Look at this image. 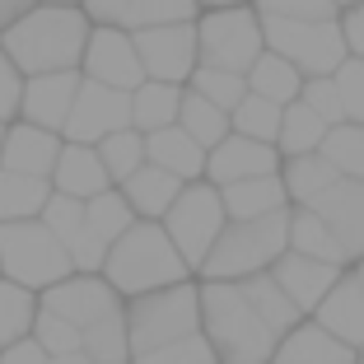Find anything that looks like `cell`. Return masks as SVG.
Instances as JSON below:
<instances>
[{
	"label": "cell",
	"mask_w": 364,
	"mask_h": 364,
	"mask_svg": "<svg viewBox=\"0 0 364 364\" xmlns=\"http://www.w3.org/2000/svg\"><path fill=\"white\" fill-rule=\"evenodd\" d=\"M309 313L289 299L271 271L243 280H201V332L220 350V364H271L285 332Z\"/></svg>",
	"instance_id": "1"
},
{
	"label": "cell",
	"mask_w": 364,
	"mask_h": 364,
	"mask_svg": "<svg viewBox=\"0 0 364 364\" xmlns=\"http://www.w3.org/2000/svg\"><path fill=\"white\" fill-rule=\"evenodd\" d=\"M89 14L75 5H33L23 19H14L0 33L5 52L19 61L23 75H47V70H80L89 47Z\"/></svg>",
	"instance_id": "2"
},
{
	"label": "cell",
	"mask_w": 364,
	"mask_h": 364,
	"mask_svg": "<svg viewBox=\"0 0 364 364\" xmlns=\"http://www.w3.org/2000/svg\"><path fill=\"white\" fill-rule=\"evenodd\" d=\"M103 276L122 289V294H150V289H164V285H178V280L192 276L187 257L178 252L173 234L164 229V220H136L127 234L112 243L103 262Z\"/></svg>",
	"instance_id": "3"
},
{
	"label": "cell",
	"mask_w": 364,
	"mask_h": 364,
	"mask_svg": "<svg viewBox=\"0 0 364 364\" xmlns=\"http://www.w3.org/2000/svg\"><path fill=\"white\" fill-rule=\"evenodd\" d=\"M285 247H289V205L276 215H257V220H229L201 267V280H243L257 271H271Z\"/></svg>",
	"instance_id": "4"
},
{
	"label": "cell",
	"mask_w": 364,
	"mask_h": 364,
	"mask_svg": "<svg viewBox=\"0 0 364 364\" xmlns=\"http://www.w3.org/2000/svg\"><path fill=\"white\" fill-rule=\"evenodd\" d=\"M0 271L28 289H47L75 271L70 247L47 229V220H5L0 225Z\"/></svg>",
	"instance_id": "5"
},
{
	"label": "cell",
	"mask_w": 364,
	"mask_h": 364,
	"mask_svg": "<svg viewBox=\"0 0 364 364\" xmlns=\"http://www.w3.org/2000/svg\"><path fill=\"white\" fill-rule=\"evenodd\" d=\"M131 322V350H154L164 341H178V336L201 332V285L192 280H178V285L150 289V294H136L127 309Z\"/></svg>",
	"instance_id": "6"
},
{
	"label": "cell",
	"mask_w": 364,
	"mask_h": 364,
	"mask_svg": "<svg viewBox=\"0 0 364 364\" xmlns=\"http://www.w3.org/2000/svg\"><path fill=\"white\" fill-rule=\"evenodd\" d=\"M229 225V210H225V192L215 187L210 178H196L182 187V196L173 201V210L164 215V229L173 234L178 252L187 257V267L201 271L205 257H210V247L220 243Z\"/></svg>",
	"instance_id": "7"
},
{
	"label": "cell",
	"mask_w": 364,
	"mask_h": 364,
	"mask_svg": "<svg viewBox=\"0 0 364 364\" xmlns=\"http://www.w3.org/2000/svg\"><path fill=\"white\" fill-rule=\"evenodd\" d=\"M262 28H267L271 52L289 56L304 75H336V65L350 56L341 19H280V14H262Z\"/></svg>",
	"instance_id": "8"
},
{
	"label": "cell",
	"mask_w": 364,
	"mask_h": 364,
	"mask_svg": "<svg viewBox=\"0 0 364 364\" xmlns=\"http://www.w3.org/2000/svg\"><path fill=\"white\" fill-rule=\"evenodd\" d=\"M196 38H201V65H225V70H243V75L267 52L262 14L247 5H215L196 23Z\"/></svg>",
	"instance_id": "9"
},
{
	"label": "cell",
	"mask_w": 364,
	"mask_h": 364,
	"mask_svg": "<svg viewBox=\"0 0 364 364\" xmlns=\"http://www.w3.org/2000/svg\"><path fill=\"white\" fill-rule=\"evenodd\" d=\"M136 220H140V215L131 210L127 192H112V187H107V192L89 196V201H85V229H80L75 243H70L75 271H103L112 243H117Z\"/></svg>",
	"instance_id": "10"
},
{
	"label": "cell",
	"mask_w": 364,
	"mask_h": 364,
	"mask_svg": "<svg viewBox=\"0 0 364 364\" xmlns=\"http://www.w3.org/2000/svg\"><path fill=\"white\" fill-rule=\"evenodd\" d=\"M136 47H140V61H145V75H150V80L182 85V80H192V70L201 65V38H196V19L136 28Z\"/></svg>",
	"instance_id": "11"
},
{
	"label": "cell",
	"mask_w": 364,
	"mask_h": 364,
	"mask_svg": "<svg viewBox=\"0 0 364 364\" xmlns=\"http://www.w3.org/2000/svg\"><path fill=\"white\" fill-rule=\"evenodd\" d=\"M122 127H136L131 122V89L103 85V80H89L80 85L75 107H70V122H65V140H85V145H98L103 136Z\"/></svg>",
	"instance_id": "12"
},
{
	"label": "cell",
	"mask_w": 364,
	"mask_h": 364,
	"mask_svg": "<svg viewBox=\"0 0 364 364\" xmlns=\"http://www.w3.org/2000/svg\"><path fill=\"white\" fill-rule=\"evenodd\" d=\"M43 309L61 313V318H70L85 332V327H94L98 318H112V313H122V289L112 285V280H98L94 271H70L65 280H56V285L43 289Z\"/></svg>",
	"instance_id": "13"
},
{
	"label": "cell",
	"mask_w": 364,
	"mask_h": 364,
	"mask_svg": "<svg viewBox=\"0 0 364 364\" xmlns=\"http://www.w3.org/2000/svg\"><path fill=\"white\" fill-rule=\"evenodd\" d=\"M85 75L103 80V85H117V89H140L150 75H145V61H140L136 33L122 28V23L94 28L85 47Z\"/></svg>",
	"instance_id": "14"
},
{
	"label": "cell",
	"mask_w": 364,
	"mask_h": 364,
	"mask_svg": "<svg viewBox=\"0 0 364 364\" xmlns=\"http://www.w3.org/2000/svg\"><path fill=\"white\" fill-rule=\"evenodd\" d=\"M280 164H285L280 145L252 140V136H243V131H229V136L210 150V159H205V178H210L215 187H229V182H238V178L280 173Z\"/></svg>",
	"instance_id": "15"
},
{
	"label": "cell",
	"mask_w": 364,
	"mask_h": 364,
	"mask_svg": "<svg viewBox=\"0 0 364 364\" xmlns=\"http://www.w3.org/2000/svg\"><path fill=\"white\" fill-rule=\"evenodd\" d=\"M346 271H350V267H336V262L309 257V252H299V247H285V252L276 257V267H271V276L280 280V289H285L304 313H313L322 299H327V289H332Z\"/></svg>",
	"instance_id": "16"
},
{
	"label": "cell",
	"mask_w": 364,
	"mask_h": 364,
	"mask_svg": "<svg viewBox=\"0 0 364 364\" xmlns=\"http://www.w3.org/2000/svg\"><path fill=\"white\" fill-rule=\"evenodd\" d=\"M313 210L332 225V234L341 238L350 267L364 257V182L360 178H336L322 196H313Z\"/></svg>",
	"instance_id": "17"
},
{
	"label": "cell",
	"mask_w": 364,
	"mask_h": 364,
	"mask_svg": "<svg viewBox=\"0 0 364 364\" xmlns=\"http://www.w3.org/2000/svg\"><path fill=\"white\" fill-rule=\"evenodd\" d=\"M80 85H85V80H80V70H47V75H28L19 112L28 122H38V127H47V131H65Z\"/></svg>",
	"instance_id": "18"
},
{
	"label": "cell",
	"mask_w": 364,
	"mask_h": 364,
	"mask_svg": "<svg viewBox=\"0 0 364 364\" xmlns=\"http://www.w3.org/2000/svg\"><path fill=\"white\" fill-rule=\"evenodd\" d=\"M61 131H47L38 122L23 117L19 127L5 131V150H0V168L14 173H33V178H52L56 159H61Z\"/></svg>",
	"instance_id": "19"
},
{
	"label": "cell",
	"mask_w": 364,
	"mask_h": 364,
	"mask_svg": "<svg viewBox=\"0 0 364 364\" xmlns=\"http://www.w3.org/2000/svg\"><path fill=\"white\" fill-rule=\"evenodd\" d=\"M271 364H360V350L332 336L318 318H304L294 332H285Z\"/></svg>",
	"instance_id": "20"
},
{
	"label": "cell",
	"mask_w": 364,
	"mask_h": 364,
	"mask_svg": "<svg viewBox=\"0 0 364 364\" xmlns=\"http://www.w3.org/2000/svg\"><path fill=\"white\" fill-rule=\"evenodd\" d=\"M309 318H318L332 336H341L346 346H355V350H360V346H364V285H360V276H355V271H346V276L327 289V299H322Z\"/></svg>",
	"instance_id": "21"
},
{
	"label": "cell",
	"mask_w": 364,
	"mask_h": 364,
	"mask_svg": "<svg viewBox=\"0 0 364 364\" xmlns=\"http://www.w3.org/2000/svg\"><path fill=\"white\" fill-rule=\"evenodd\" d=\"M52 187H56V192L80 196V201L107 192V187H112V173H107L98 145H85V140L61 145V159H56V168H52Z\"/></svg>",
	"instance_id": "22"
},
{
	"label": "cell",
	"mask_w": 364,
	"mask_h": 364,
	"mask_svg": "<svg viewBox=\"0 0 364 364\" xmlns=\"http://www.w3.org/2000/svg\"><path fill=\"white\" fill-rule=\"evenodd\" d=\"M145 150H150V164L178 173L182 182L205 178V159H210V150H205V145H201V140H196L187 127H182V122L159 127V131H145Z\"/></svg>",
	"instance_id": "23"
},
{
	"label": "cell",
	"mask_w": 364,
	"mask_h": 364,
	"mask_svg": "<svg viewBox=\"0 0 364 364\" xmlns=\"http://www.w3.org/2000/svg\"><path fill=\"white\" fill-rule=\"evenodd\" d=\"M225 192V210L229 220H257V215H276L289 205V187L280 173H257V178H238Z\"/></svg>",
	"instance_id": "24"
},
{
	"label": "cell",
	"mask_w": 364,
	"mask_h": 364,
	"mask_svg": "<svg viewBox=\"0 0 364 364\" xmlns=\"http://www.w3.org/2000/svg\"><path fill=\"white\" fill-rule=\"evenodd\" d=\"M182 187H187V182H182L178 173L159 168V164H145V168H136L122 182V192H127L131 210H136L140 220H164V215L173 210V201L182 196Z\"/></svg>",
	"instance_id": "25"
},
{
	"label": "cell",
	"mask_w": 364,
	"mask_h": 364,
	"mask_svg": "<svg viewBox=\"0 0 364 364\" xmlns=\"http://www.w3.org/2000/svg\"><path fill=\"white\" fill-rule=\"evenodd\" d=\"M289 247H299V252L322 257V262H336V267H350L341 238L332 234V225L313 205H289Z\"/></svg>",
	"instance_id": "26"
},
{
	"label": "cell",
	"mask_w": 364,
	"mask_h": 364,
	"mask_svg": "<svg viewBox=\"0 0 364 364\" xmlns=\"http://www.w3.org/2000/svg\"><path fill=\"white\" fill-rule=\"evenodd\" d=\"M280 178H285V187H289V205H309L313 196H322L341 178V168L322 150H313V154H289V159L280 164Z\"/></svg>",
	"instance_id": "27"
},
{
	"label": "cell",
	"mask_w": 364,
	"mask_h": 364,
	"mask_svg": "<svg viewBox=\"0 0 364 364\" xmlns=\"http://www.w3.org/2000/svg\"><path fill=\"white\" fill-rule=\"evenodd\" d=\"M304 70L289 56H280V52H262L257 61H252V70H247V89L252 94H267V98H276V103H294V98L304 94Z\"/></svg>",
	"instance_id": "28"
},
{
	"label": "cell",
	"mask_w": 364,
	"mask_h": 364,
	"mask_svg": "<svg viewBox=\"0 0 364 364\" xmlns=\"http://www.w3.org/2000/svg\"><path fill=\"white\" fill-rule=\"evenodd\" d=\"M47 201H52L47 178L0 168V225H5V220H38Z\"/></svg>",
	"instance_id": "29"
},
{
	"label": "cell",
	"mask_w": 364,
	"mask_h": 364,
	"mask_svg": "<svg viewBox=\"0 0 364 364\" xmlns=\"http://www.w3.org/2000/svg\"><path fill=\"white\" fill-rule=\"evenodd\" d=\"M178 112H182V89L168 85V80H145L140 89H131V122L140 131L173 127Z\"/></svg>",
	"instance_id": "30"
},
{
	"label": "cell",
	"mask_w": 364,
	"mask_h": 364,
	"mask_svg": "<svg viewBox=\"0 0 364 364\" xmlns=\"http://www.w3.org/2000/svg\"><path fill=\"white\" fill-rule=\"evenodd\" d=\"M327 131H332V122L322 117V112H313L304 98H294V103H285V122H280V154H313L322 150V140H327Z\"/></svg>",
	"instance_id": "31"
},
{
	"label": "cell",
	"mask_w": 364,
	"mask_h": 364,
	"mask_svg": "<svg viewBox=\"0 0 364 364\" xmlns=\"http://www.w3.org/2000/svg\"><path fill=\"white\" fill-rule=\"evenodd\" d=\"M178 122L192 131L196 140H201L205 150H215V145H220V140L234 131V112H229V107H220V103H210V98L196 94V89H187V94H182Z\"/></svg>",
	"instance_id": "32"
},
{
	"label": "cell",
	"mask_w": 364,
	"mask_h": 364,
	"mask_svg": "<svg viewBox=\"0 0 364 364\" xmlns=\"http://www.w3.org/2000/svg\"><path fill=\"white\" fill-rule=\"evenodd\" d=\"M33 322H38V304H33V289L19 280H0V350L23 336H33Z\"/></svg>",
	"instance_id": "33"
},
{
	"label": "cell",
	"mask_w": 364,
	"mask_h": 364,
	"mask_svg": "<svg viewBox=\"0 0 364 364\" xmlns=\"http://www.w3.org/2000/svg\"><path fill=\"white\" fill-rule=\"evenodd\" d=\"M85 350L94 355L98 364H131V360H136V350H131L127 309L112 313V318H98L94 327H85Z\"/></svg>",
	"instance_id": "34"
},
{
	"label": "cell",
	"mask_w": 364,
	"mask_h": 364,
	"mask_svg": "<svg viewBox=\"0 0 364 364\" xmlns=\"http://www.w3.org/2000/svg\"><path fill=\"white\" fill-rule=\"evenodd\" d=\"M98 154H103V164H107V173H112V182H117V187L136 168H145V164H150L145 131H140V127H122V131H112V136H103V140H98Z\"/></svg>",
	"instance_id": "35"
},
{
	"label": "cell",
	"mask_w": 364,
	"mask_h": 364,
	"mask_svg": "<svg viewBox=\"0 0 364 364\" xmlns=\"http://www.w3.org/2000/svg\"><path fill=\"white\" fill-rule=\"evenodd\" d=\"M280 122H285V103H276V98H267V94H252V89H247V98L234 107V131H243V136H252V140H271V145H276Z\"/></svg>",
	"instance_id": "36"
},
{
	"label": "cell",
	"mask_w": 364,
	"mask_h": 364,
	"mask_svg": "<svg viewBox=\"0 0 364 364\" xmlns=\"http://www.w3.org/2000/svg\"><path fill=\"white\" fill-rule=\"evenodd\" d=\"M322 154L341 168V178L364 182V122H336L322 140Z\"/></svg>",
	"instance_id": "37"
},
{
	"label": "cell",
	"mask_w": 364,
	"mask_h": 364,
	"mask_svg": "<svg viewBox=\"0 0 364 364\" xmlns=\"http://www.w3.org/2000/svg\"><path fill=\"white\" fill-rule=\"evenodd\" d=\"M131 364H220V350L210 346L205 332H192V336H178V341L154 346V350H140Z\"/></svg>",
	"instance_id": "38"
},
{
	"label": "cell",
	"mask_w": 364,
	"mask_h": 364,
	"mask_svg": "<svg viewBox=\"0 0 364 364\" xmlns=\"http://www.w3.org/2000/svg\"><path fill=\"white\" fill-rule=\"evenodd\" d=\"M192 89L205 94L210 103H220V107L234 112V107L247 98V75L243 70H225V65H196L192 70Z\"/></svg>",
	"instance_id": "39"
},
{
	"label": "cell",
	"mask_w": 364,
	"mask_h": 364,
	"mask_svg": "<svg viewBox=\"0 0 364 364\" xmlns=\"http://www.w3.org/2000/svg\"><path fill=\"white\" fill-rule=\"evenodd\" d=\"M196 5L201 0H136L127 14V28H154V23H187L196 19Z\"/></svg>",
	"instance_id": "40"
},
{
	"label": "cell",
	"mask_w": 364,
	"mask_h": 364,
	"mask_svg": "<svg viewBox=\"0 0 364 364\" xmlns=\"http://www.w3.org/2000/svg\"><path fill=\"white\" fill-rule=\"evenodd\" d=\"M33 336L47 346L52 355H65V350H85V332H80L70 318H61V313L43 309L38 304V322H33Z\"/></svg>",
	"instance_id": "41"
},
{
	"label": "cell",
	"mask_w": 364,
	"mask_h": 364,
	"mask_svg": "<svg viewBox=\"0 0 364 364\" xmlns=\"http://www.w3.org/2000/svg\"><path fill=\"white\" fill-rule=\"evenodd\" d=\"M43 220H47V229L70 247V243H75V234L85 229V201L70 196V192H52V201L43 205Z\"/></svg>",
	"instance_id": "42"
},
{
	"label": "cell",
	"mask_w": 364,
	"mask_h": 364,
	"mask_svg": "<svg viewBox=\"0 0 364 364\" xmlns=\"http://www.w3.org/2000/svg\"><path fill=\"white\" fill-rule=\"evenodd\" d=\"M299 98L313 107V112H322L332 127H336V122H346V103H341V89H336V75H309Z\"/></svg>",
	"instance_id": "43"
},
{
	"label": "cell",
	"mask_w": 364,
	"mask_h": 364,
	"mask_svg": "<svg viewBox=\"0 0 364 364\" xmlns=\"http://www.w3.org/2000/svg\"><path fill=\"white\" fill-rule=\"evenodd\" d=\"M336 89L346 103V122H364V56H346L336 65Z\"/></svg>",
	"instance_id": "44"
},
{
	"label": "cell",
	"mask_w": 364,
	"mask_h": 364,
	"mask_svg": "<svg viewBox=\"0 0 364 364\" xmlns=\"http://www.w3.org/2000/svg\"><path fill=\"white\" fill-rule=\"evenodd\" d=\"M257 14H280V19H341L336 0H252Z\"/></svg>",
	"instance_id": "45"
},
{
	"label": "cell",
	"mask_w": 364,
	"mask_h": 364,
	"mask_svg": "<svg viewBox=\"0 0 364 364\" xmlns=\"http://www.w3.org/2000/svg\"><path fill=\"white\" fill-rule=\"evenodd\" d=\"M23 70H19V61H14L10 52H5V43H0V122H10L14 112L23 107Z\"/></svg>",
	"instance_id": "46"
},
{
	"label": "cell",
	"mask_w": 364,
	"mask_h": 364,
	"mask_svg": "<svg viewBox=\"0 0 364 364\" xmlns=\"http://www.w3.org/2000/svg\"><path fill=\"white\" fill-rule=\"evenodd\" d=\"M0 364H52V350H47L38 336H23V341L0 350Z\"/></svg>",
	"instance_id": "47"
},
{
	"label": "cell",
	"mask_w": 364,
	"mask_h": 364,
	"mask_svg": "<svg viewBox=\"0 0 364 364\" xmlns=\"http://www.w3.org/2000/svg\"><path fill=\"white\" fill-rule=\"evenodd\" d=\"M131 5H136V0H85V14L98 19V23H122V28H127Z\"/></svg>",
	"instance_id": "48"
},
{
	"label": "cell",
	"mask_w": 364,
	"mask_h": 364,
	"mask_svg": "<svg viewBox=\"0 0 364 364\" xmlns=\"http://www.w3.org/2000/svg\"><path fill=\"white\" fill-rule=\"evenodd\" d=\"M341 28H346V47H350V56H364V0H360V5H346Z\"/></svg>",
	"instance_id": "49"
},
{
	"label": "cell",
	"mask_w": 364,
	"mask_h": 364,
	"mask_svg": "<svg viewBox=\"0 0 364 364\" xmlns=\"http://www.w3.org/2000/svg\"><path fill=\"white\" fill-rule=\"evenodd\" d=\"M33 5H38V0H0V33L10 28L14 19H23V14H28Z\"/></svg>",
	"instance_id": "50"
},
{
	"label": "cell",
	"mask_w": 364,
	"mask_h": 364,
	"mask_svg": "<svg viewBox=\"0 0 364 364\" xmlns=\"http://www.w3.org/2000/svg\"><path fill=\"white\" fill-rule=\"evenodd\" d=\"M52 364H98L89 350H65V355H52Z\"/></svg>",
	"instance_id": "51"
},
{
	"label": "cell",
	"mask_w": 364,
	"mask_h": 364,
	"mask_svg": "<svg viewBox=\"0 0 364 364\" xmlns=\"http://www.w3.org/2000/svg\"><path fill=\"white\" fill-rule=\"evenodd\" d=\"M201 5H210V10H215V5H243V0H201Z\"/></svg>",
	"instance_id": "52"
},
{
	"label": "cell",
	"mask_w": 364,
	"mask_h": 364,
	"mask_svg": "<svg viewBox=\"0 0 364 364\" xmlns=\"http://www.w3.org/2000/svg\"><path fill=\"white\" fill-rule=\"evenodd\" d=\"M350 271H355V276H360V285H364V257H360V262H355V267H350Z\"/></svg>",
	"instance_id": "53"
},
{
	"label": "cell",
	"mask_w": 364,
	"mask_h": 364,
	"mask_svg": "<svg viewBox=\"0 0 364 364\" xmlns=\"http://www.w3.org/2000/svg\"><path fill=\"white\" fill-rule=\"evenodd\" d=\"M47 5H85V0H47Z\"/></svg>",
	"instance_id": "54"
},
{
	"label": "cell",
	"mask_w": 364,
	"mask_h": 364,
	"mask_svg": "<svg viewBox=\"0 0 364 364\" xmlns=\"http://www.w3.org/2000/svg\"><path fill=\"white\" fill-rule=\"evenodd\" d=\"M5 131H10V127H5V122H0V150H5Z\"/></svg>",
	"instance_id": "55"
},
{
	"label": "cell",
	"mask_w": 364,
	"mask_h": 364,
	"mask_svg": "<svg viewBox=\"0 0 364 364\" xmlns=\"http://www.w3.org/2000/svg\"><path fill=\"white\" fill-rule=\"evenodd\" d=\"M336 5H341V10H346V5H360V0H336Z\"/></svg>",
	"instance_id": "56"
},
{
	"label": "cell",
	"mask_w": 364,
	"mask_h": 364,
	"mask_svg": "<svg viewBox=\"0 0 364 364\" xmlns=\"http://www.w3.org/2000/svg\"><path fill=\"white\" fill-rule=\"evenodd\" d=\"M360 360H364V346H360Z\"/></svg>",
	"instance_id": "57"
},
{
	"label": "cell",
	"mask_w": 364,
	"mask_h": 364,
	"mask_svg": "<svg viewBox=\"0 0 364 364\" xmlns=\"http://www.w3.org/2000/svg\"><path fill=\"white\" fill-rule=\"evenodd\" d=\"M0 276H5V271H0Z\"/></svg>",
	"instance_id": "58"
},
{
	"label": "cell",
	"mask_w": 364,
	"mask_h": 364,
	"mask_svg": "<svg viewBox=\"0 0 364 364\" xmlns=\"http://www.w3.org/2000/svg\"><path fill=\"white\" fill-rule=\"evenodd\" d=\"M360 364H364V360H360Z\"/></svg>",
	"instance_id": "59"
}]
</instances>
